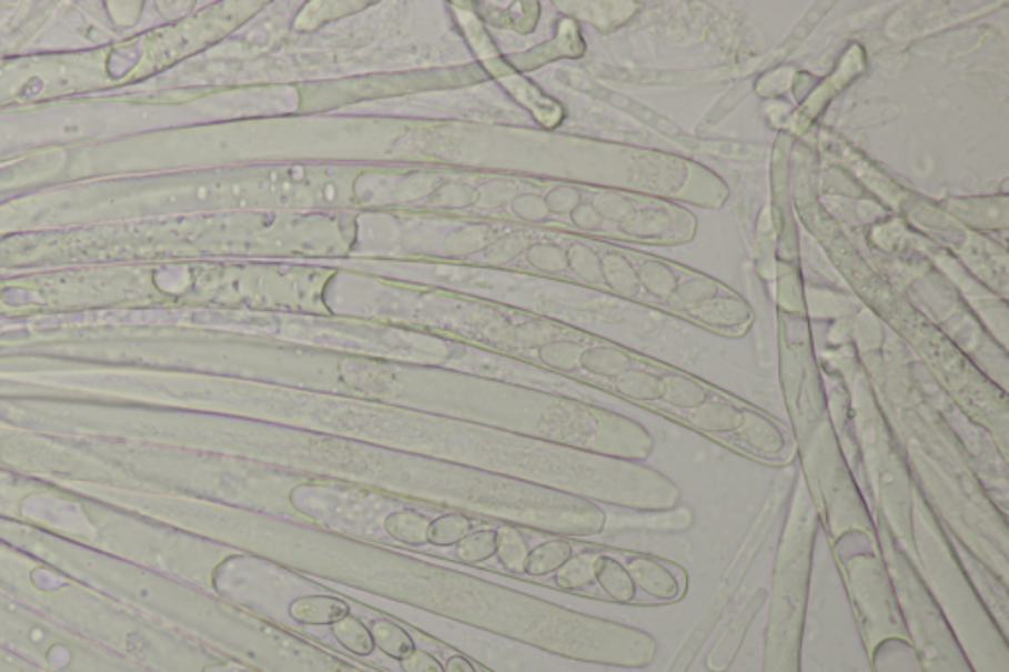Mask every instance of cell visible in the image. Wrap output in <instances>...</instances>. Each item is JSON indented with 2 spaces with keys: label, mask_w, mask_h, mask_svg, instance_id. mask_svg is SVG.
Wrapping results in <instances>:
<instances>
[{
  "label": "cell",
  "mask_w": 1009,
  "mask_h": 672,
  "mask_svg": "<svg viewBox=\"0 0 1009 672\" xmlns=\"http://www.w3.org/2000/svg\"><path fill=\"white\" fill-rule=\"evenodd\" d=\"M200 523L231 549L292 574L426 611L568 661L645 669L657 656V639L643 629L564 608L428 554L239 506H210Z\"/></svg>",
  "instance_id": "obj_1"
},
{
  "label": "cell",
  "mask_w": 1009,
  "mask_h": 672,
  "mask_svg": "<svg viewBox=\"0 0 1009 672\" xmlns=\"http://www.w3.org/2000/svg\"><path fill=\"white\" fill-rule=\"evenodd\" d=\"M228 445L246 462L438 513L456 511L572 541L606 533L609 513L588 499L357 440L253 427L235 432Z\"/></svg>",
  "instance_id": "obj_2"
},
{
  "label": "cell",
  "mask_w": 1009,
  "mask_h": 672,
  "mask_svg": "<svg viewBox=\"0 0 1009 672\" xmlns=\"http://www.w3.org/2000/svg\"><path fill=\"white\" fill-rule=\"evenodd\" d=\"M914 562L972 669L976 672H1009L1008 635L983 602L978 588L966 576L935 509L917 485L914 491Z\"/></svg>",
  "instance_id": "obj_3"
},
{
  "label": "cell",
  "mask_w": 1009,
  "mask_h": 672,
  "mask_svg": "<svg viewBox=\"0 0 1009 672\" xmlns=\"http://www.w3.org/2000/svg\"><path fill=\"white\" fill-rule=\"evenodd\" d=\"M215 638L253 672H371L259 613L221 608Z\"/></svg>",
  "instance_id": "obj_4"
},
{
  "label": "cell",
  "mask_w": 1009,
  "mask_h": 672,
  "mask_svg": "<svg viewBox=\"0 0 1009 672\" xmlns=\"http://www.w3.org/2000/svg\"><path fill=\"white\" fill-rule=\"evenodd\" d=\"M879 550L891 578L897 605L904 618L907 639L914 646L921 672H976L962 646L940 615L925 588L914 560L905 552L884 524L876 521Z\"/></svg>",
  "instance_id": "obj_5"
},
{
  "label": "cell",
  "mask_w": 1009,
  "mask_h": 672,
  "mask_svg": "<svg viewBox=\"0 0 1009 672\" xmlns=\"http://www.w3.org/2000/svg\"><path fill=\"white\" fill-rule=\"evenodd\" d=\"M833 549L866 653L869 655L886 639H907L894 584L879 550L878 531H848L833 541Z\"/></svg>",
  "instance_id": "obj_6"
},
{
  "label": "cell",
  "mask_w": 1009,
  "mask_h": 672,
  "mask_svg": "<svg viewBox=\"0 0 1009 672\" xmlns=\"http://www.w3.org/2000/svg\"><path fill=\"white\" fill-rule=\"evenodd\" d=\"M795 488H797V475L795 473H790L789 480H787V475H783L781 480L773 483L767 498L761 503L759 513L755 516L751 529L747 531L744 544L737 549L736 556L729 562L728 570L722 576L720 584H718L716 592L712 595L706 610L703 611L700 620L694 625L683 646L678 649V653L670 661L667 672H690L694 661L698 659L712 633L716 631V628L720 625V621L724 620L729 605L736 600L737 592H739V588H741L744 580L749 574V570L754 566L759 552L764 549L765 542L769 541L773 526L779 523L783 511L789 505Z\"/></svg>",
  "instance_id": "obj_7"
},
{
  "label": "cell",
  "mask_w": 1009,
  "mask_h": 672,
  "mask_svg": "<svg viewBox=\"0 0 1009 672\" xmlns=\"http://www.w3.org/2000/svg\"><path fill=\"white\" fill-rule=\"evenodd\" d=\"M622 559L637 585V592L647 595L653 602L675 603L685 598L688 588L685 568L670 560L632 550H622Z\"/></svg>",
  "instance_id": "obj_8"
},
{
  "label": "cell",
  "mask_w": 1009,
  "mask_h": 672,
  "mask_svg": "<svg viewBox=\"0 0 1009 672\" xmlns=\"http://www.w3.org/2000/svg\"><path fill=\"white\" fill-rule=\"evenodd\" d=\"M769 598L767 590H757L749 600H747L736 615L729 620L728 625L722 631L720 638L714 643L710 653L706 656V671L708 672H728L731 664L736 663L737 655L741 646L746 643L749 628L754 625L755 618L764 608Z\"/></svg>",
  "instance_id": "obj_9"
},
{
  "label": "cell",
  "mask_w": 1009,
  "mask_h": 672,
  "mask_svg": "<svg viewBox=\"0 0 1009 672\" xmlns=\"http://www.w3.org/2000/svg\"><path fill=\"white\" fill-rule=\"evenodd\" d=\"M594 582L609 602L619 605H632L637 602L639 592L632 574L625 568L622 550L607 549L599 544V554L594 566Z\"/></svg>",
  "instance_id": "obj_10"
},
{
  "label": "cell",
  "mask_w": 1009,
  "mask_h": 672,
  "mask_svg": "<svg viewBox=\"0 0 1009 672\" xmlns=\"http://www.w3.org/2000/svg\"><path fill=\"white\" fill-rule=\"evenodd\" d=\"M350 613H352V605L343 598H335V595H300L289 603L290 620L296 621L300 625H310V628L334 625L343 618H347Z\"/></svg>",
  "instance_id": "obj_11"
},
{
  "label": "cell",
  "mask_w": 1009,
  "mask_h": 672,
  "mask_svg": "<svg viewBox=\"0 0 1009 672\" xmlns=\"http://www.w3.org/2000/svg\"><path fill=\"white\" fill-rule=\"evenodd\" d=\"M614 526H607L606 531H655V533H683L688 531L694 524V513L688 506H675L670 511H625L624 516H615Z\"/></svg>",
  "instance_id": "obj_12"
},
{
  "label": "cell",
  "mask_w": 1009,
  "mask_h": 672,
  "mask_svg": "<svg viewBox=\"0 0 1009 672\" xmlns=\"http://www.w3.org/2000/svg\"><path fill=\"white\" fill-rule=\"evenodd\" d=\"M428 526L431 519L413 506L389 511L383 519L385 539L413 549L428 544Z\"/></svg>",
  "instance_id": "obj_13"
},
{
  "label": "cell",
  "mask_w": 1009,
  "mask_h": 672,
  "mask_svg": "<svg viewBox=\"0 0 1009 672\" xmlns=\"http://www.w3.org/2000/svg\"><path fill=\"white\" fill-rule=\"evenodd\" d=\"M572 554H574L572 539L553 536L548 541L536 544L535 549L528 550L523 574L531 578H546L556 574L572 559Z\"/></svg>",
  "instance_id": "obj_14"
},
{
  "label": "cell",
  "mask_w": 1009,
  "mask_h": 672,
  "mask_svg": "<svg viewBox=\"0 0 1009 672\" xmlns=\"http://www.w3.org/2000/svg\"><path fill=\"white\" fill-rule=\"evenodd\" d=\"M599 544L572 554V559L554 574V585L562 592H582L594 588V566H596Z\"/></svg>",
  "instance_id": "obj_15"
},
{
  "label": "cell",
  "mask_w": 1009,
  "mask_h": 672,
  "mask_svg": "<svg viewBox=\"0 0 1009 672\" xmlns=\"http://www.w3.org/2000/svg\"><path fill=\"white\" fill-rule=\"evenodd\" d=\"M868 656L874 672H921L909 639H886Z\"/></svg>",
  "instance_id": "obj_16"
},
{
  "label": "cell",
  "mask_w": 1009,
  "mask_h": 672,
  "mask_svg": "<svg viewBox=\"0 0 1009 672\" xmlns=\"http://www.w3.org/2000/svg\"><path fill=\"white\" fill-rule=\"evenodd\" d=\"M369 631H371L379 651L389 659H395L398 663L416 649L413 635L395 621L373 620L369 625Z\"/></svg>",
  "instance_id": "obj_17"
},
{
  "label": "cell",
  "mask_w": 1009,
  "mask_h": 672,
  "mask_svg": "<svg viewBox=\"0 0 1009 672\" xmlns=\"http://www.w3.org/2000/svg\"><path fill=\"white\" fill-rule=\"evenodd\" d=\"M472 531H474V516L456 513V511L440 513L438 516L431 519L428 544L436 549H450V546H456L457 542L464 541Z\"/></svg>",
  "instance_id": "obj_18"
},
{
  "label": "cell",
  "mask_w": 1009,
  "mask_h": 672,
  "mask_svg": "<svg viewBox=\"0 0 1009 672\" xmlns=\"http://www.w3.org/2000/svg\"><path fill=\"white\" fill-rule=\"evenodd\" d=\"M330 631H332L335 641L345 651H350L352 655L371 656L377 649L375 641H373V635L369 631V625H365L360 618H355L352 613L334 623V625H330Z\"/></svg>",
  "instance_id": "obj_19"
},
{
  "label": "cell",
  "mask_w": 1009,
  "mask_h": 672,
  "mask_svg": "<svg viewBox=\"0 0 1009 672\" xmlns=\"http://www.w3.org/2000/svg\"><path fill=\"white\" fill-rule=\"evenodd\" d=\"M528 544L525 534L513 524L497 526V560L501 566L509 570L511 574H523L525 560H527Z\"/></svg>",
  "instance_id": "obj_20"
},
{
  "label": "cell",
  "mask_w": 1009,
  "mask_h": 672,
  "mask_svg": "<svg viewBox=\"0 0 1009 672\" xmlns=\"http://www.w3.org/2000/svg\"><path fill=\"white\" fill-rule=\"evenodd\" d=\"M495 554H497V529L485 526V529H474L464 541L457 542L454 560L462 564L477 566V564L492 560Z\"/></svg>",
  "instance_id": "obj_21"
},
{
  "label": "cell",
  "mask_w": 1009,
  "mask_h": 672,
  "mask_svg": "<svg viewBox=\"0 0 1009 672\" xmlns=\"http://www.w3.org/2000/svg\"><path fill=\"white\" fill-rule=\"evenodd\" d=\"M401 669L403 672H444V664L428 651L414 649L411 655L401 661Z\"/></svg>",
  "instance_id": "obj_22"
},
{
  "label": "cell",
  "mask_w": 1009,
  "mask_h": 672,
  "mask_svg": "<svg viewBox=\"0 0 1009 672\" xmlns=\"http://www.w3.org/2000/svg\"><path fill=\"white\" fill-rule=\"evenodd\" d=\"M444 672H477V669L467 656L450 655L444 663Z\"/></svg>",
  "instance_id": "obj_23"
}]
</instances>
